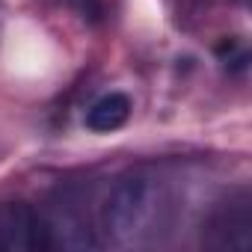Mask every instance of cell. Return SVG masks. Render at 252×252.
Wrapping results in <instances>:
<instances>
[{"instance_id":"1","label":"cell","mask_w":252,"mask_h":252,"mask_svg":"<svg viewBox=\"0 0 252 252\" xmlns=\"http://www.w3.org/2000/svg\"><path fill=\"white\" fill-rule=\"evenodd\" d=\"M166 190L152 172H128L113 181L101 202V231L116 249H140L166 220Z\"/></svg>"},{"instance_id":"2","label":"cell","mask_w":252,"mask_h":252,"mask_svg":"<svg viewBox=\"0 0 252 252\" xmlns=\"http://www.w3.org/2000/svg\"><path fill=\"white\" fill-rule=\"evenodd\" d=\"M0 249H15V252L51 249L48 217L21 202L3 205L0 208Z\"/></svg>"},{"instance_id":"3","label":"cell","mask_w":252,"mask_h":252,"mask_svg":"<svg viewBox=\"0 0 252 252\" xmlns=\"http://www.w3.org/2000/svg\"><path fill=\"white\" fill-rule=\"evenodd\" d=\"M211 246L217 249H249L252 243V220H249V205H228L220 211L211 222Z\"/></svg>"},{"instance_id":"4","label":"cell","mask_w":252,"mask_h":252,"mask_svg":"<svg viewBox=\"0 0 252 252\" xmlns=\"http://www.w3.org/2000/svg\"><path fill=\"white\" fill-rule=\"evenodd\" d=\"M131 110H134V104L125 92H110L89 107L86 128L95 134H113V131L125 128V122L131 119Z\"/></svg>"}]
</instances>
